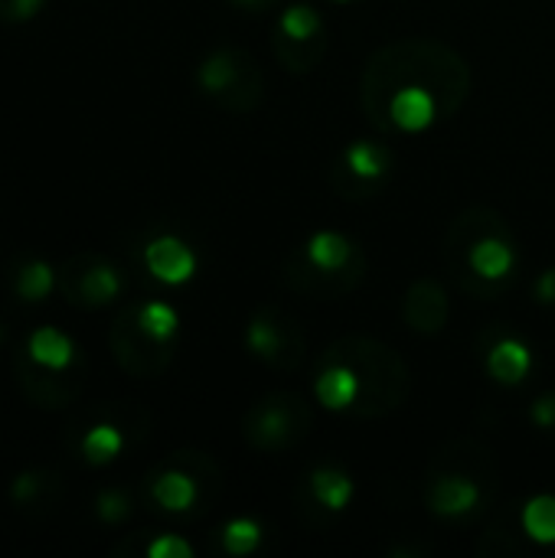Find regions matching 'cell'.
<instances>
[{"label": "cell", "instance_id": "cell-1", "mask_svg": "<svg viewBox=\"0 0 555 558\" xmlns=\"http://www.w3.org/2000/svg\"><path fill=\"white\" fill-rule=\"evenodd\" d=\"M474 85L468 59L435 36L379 46L360 72V108L386 137L422 134L451 121Z\"/></svg>", "mask_w": 555, "mask_h": 558}, {"label": "cell", "instance_id": "cell-2", "mask_svg": "<svg viewBox=\"0 0 555 558\" xmlns=\"http://www.w3.org/2000/svg\"><path fill=\"white\" fill-rule=\"evenodd\" d=\"M451 281L481 301L500 298L520 271V248L510 222L487 206L464 209L445 235Z\"/></svg>", "mask_w": 555, "mask_h": 558}, {"label": "cell", "instance_id": "cell-3", "mask_svg": "<svg viewBox=\"0 0 555 558\" xmlns=\"http://www.w3.org/2000/svg\"><path fill=\"white\" fill-rule=\"evenodd\" d=\"M317 366H343L357 379V405L353 418H389L399 412L412 389V373L406 360L383 340L350 333L334 340L321 356Z\"/></svg>", "mask_w": 555, "mask_h": 558}, {"label": "cell", "instance_id": "cell-4", "mask_svg": "<svg viewBox=\"0 0 555 558\" xmlns=\"http://www.w3.org/2000/svg\"><path fill=\"white\" fill-rule=\"evenodd\" d=\"M177 333L180 317L170 304H131L111 320L108 350L131 379H157L177 356Z\"/></svg>", "mask_w": 555, "mask_h": 558}, {"label": "cell", "instance_id": "cell-5", "mask_svg": "<svg viewBox=\"0 0 555 558\" xmlns=\"http://www.w3.org/2000/svg\"><path fill=\"white\" fill-rule=\"evenodd\" d=\"M366 252L343 232L321 229L285 265V281L304 298H347L366 278Z\"/></svg>", "mask_w": 555, "mask_h": 558}, {"label": "cell", "instance_id": "cell-6", "mask_svg": "<svg viewBox=\"0 0 555 558\" xmlns=\"http://www.w3.org/2000/svg\"><path fill=\"white\" fill-rule=\"evenodd\" d=\"M494 461L484 448L471 445V458L461 461V451L448 448L435 458L425 477V504L438 520H471L491 507L494 497Z\"/></svg>", "mask_w": 555, "mask_h": 558}, {"label": "cell", "instance_id": "cell-7", "mask_svg": "<svg viewBox=\"0 0 555 558\" xmlns=\"http://www.w3.org/2000/svg\"><path fill=\"white\" fill-rule=\"evenodd\" d=\"M200 92L229 114H252L265 101V72L242 46L213 49L196 69Z\"/></svg>", "mask_w": 555, "mask_h": 558}, {"label": "cell", "instance_id": "cell-8", "mask_svg": "<svg viewBox=\"0 0 555 558\" xmlns=\"http://www.w3.org/2000/svg\"><path fill=\"white\" fill-rule=\"evenodd\" d=\"M216 464L196 451H177L154 464L144 477V494L160 513L186 517L203 510L206 497L216 490Z\"/></svg>", "mask_w": 555, "mask_h": 558}, {"label": "cell", "instance_id": "cell-9", "mask_svg": "<svg viewBox=\"0 0 555 558\" xmlns=\"http://www.w3.org/2000/svg\"><path fill=\"white\" fill-rule=\"evenodd\" d=\"M314 428V409L301 392H268L242 415V438L265 454L298 448Z\"/></svg>", "mask_w": 555, "mask_h": 558}, {"label": "cell", "instance_id": "cell-10", "mask_svg": "<svg viewBox=\"0 0 555 558\" xmlns=\"http://www.w3.org/2000/svg\"><path fill=\"white\" fill-rule=\"evenodd\" d=\"M249 353L275 373H298L307 356V333L285 307H258L245 324Z\"/></svg>", "mask_w": 555, "mask_h": 558}, {"label": "cell", "instance_id": "cell-11", "mask_svg": "<svg viewBox=\"0 0 555 558\" xmlns=\"http://www.w3.org/2000/svg\"><path fill=\"white\" fill-rule=\"evenodd\" d=\"M327 46H330V36L317 7L291 3L281 10L275 33H272V52L281 62V69L294 75H307L324 62Z\"/></svg>", "mask_w": 555, "mask_h": 558}, {"label": "cell", "instance_id": "cell-12", "mask_svg": "<svg viewBox=\"0 0 555 558\" xmlns=\"http://www.w3.org/2000/svg\"><path fill=\"white\" fill-rule=\"evenodd\" d=\"M396 173V150L383 141H353L340 150V157L330 167V186L337 196L366 203L379 196Z\"/></svg>", "mask_w": 555, "mask_h": 558}, {"label": "cell", "instance_id": "cell-13", "mask_svg": "<svg viewBox=\"0 0 555 558\" xmlns=\"http://www.w3.org/2000/svg\"><path fill=\"white\" fill-rule=\"evenodd\" d=\"M13 383L23 392V399L36 409L59 412L79 402L85 389V363L75 366H46L36 363L26 350L13 353Z\"/></svg>", "mask_w": 555, "mask_h": 558}, {"label": "cell", "instance_id": "cell-14", "mask_svg": "<svg viewBox=\"0 0 555 558\" xmlns=\"http://www.w3.org/2000/svg\"><path fill=\"white\" fill-rule=\"evenodd\" d=\"M59 291L69 304H75L82 311H98L121 298L124 281H121V271L108 258H101L95 252H79L62 265Z\"/></svg>", "mask_w": 555, "mask_h": 558}, {"label": "cell", "instance_id": "cell-15", "mask_svg": "<svg viewBox=\"0 0 555 558\" xmlns=\"http://www.w3.org/2000/svg\"><path fill=\"white\" fill-rule=\"evenodd\" d=\"M62 494H65V484H62L59 471H52V468L23 471L10 481V490H7L13 510L26 520L52 517L62 504Z\"/></svg>", "mask_w": 555, "mask_h": 558}, {"label": "cell", "instance_id": "cell-16", "mask_svg": "<svg viewBox=\"0 0 555 558\" xmlns=\"http://www.w3.org/2000/svg\"><path fill=\"white\" fill-rule=\"evenodd\" d=\"M448 317H451V301H448V291L435 278H422L406 291L402 320L412 333L435 337L448 327Z\"/></svg>", "mask_w": 555, "mask_h": 558}, {"label": "cell", "instance_id": "cell-17", "mask_svg": "<svg viewBox=\"0 0 555 558\" xmlns=\"http://www.w3.org/2000/svg\"><path fill=\"white\" fill-rule=\"evenodd\" d=\"M144 265L164 284H186L196 275V255L177 235H157L154 242H147Z\"/></svg>", "mask_w": 555, "mask_h": 558}, {"label": "cell", "instance_id": "cell-18", "mask_svg": "<svg viewBox=\"0 0 555 558\" xmlns=\"http://www.w3.org/2000/svg\"><path fill=\"white\" fill-rule=\"evenodd\" d=\"M533 366L530 347L517 337H500L497 343L487 347V373L500 386H520Z\"/></svg>", "mask_w": 555, "mask_h": 558}, {"label": "cell", "instance_id": "cell-19", "mask_svg": "<svg viewBox=\"0 0 555 558\" xmlns=\"http://www.w3.org/2000/svg\"><path fill=\"white\" fill-rule=\"evenodd\" d=\"M307 490L314 504H321L327 513H343L353 500V481L340 468H317L307 474Z\"/></svg>", "mask_w": 555, "mask_h": 558}, {"label": "cell", "instance_id": "cell-20", "mask_svg": "<svg viewBox=\"0 0 555 558\" xmlns=\"http://www.w3.org/2000/svg\"><path fill=\"white\" fill-rule=\"evenodd\" d=\"M23 350H26L36 363H46V366H75V363H82L75 343H72L62 330H56V327H39V330H33Z\"/></svg>", "mask_w": 555, "mask_h": 558}, {"label": "cell", "instance_id": "cell-21", "mask_svg": "<svg viewBox=\"0 0 555 558\" xmlns=\"http://www.w3.org/2000/svg\"><path fill=\"white\" fill-rule=\"evenodd\" d=\"M56 288H59V271H52L46 262H26V265H20L16 275H13V291H16L23 301H29V304L49 298Z\"/></svg>", "mask_w": 555, "mask_h": 558}, {"label": "cell", "instance_id": "cell-22", "mask_svg": "<svg viewBox=\"0 0 555 558\" xmlns=\"http://www.w3.org/2000/svg\"><path fill=\"white\" fill-rule=\"evenodd\" d=\"M121 448H124V432L118 425H111V422L88 428L85 438H82V458L88 464H95V468L111 464L121 454Z\"/></svg>", "mask_w": 555, "mask_h": 558}, {"label": "cell", "instance_id": "cell-23", "mask_svg": "<svg viewBox=\"0 0 555 558\" xmlns=\"http://www.w3.org/2000/svg\"><path fill=\"white\" fill-rule=\"evenodd\" d=\"M523 530L533 543H555V497H533L523 510Z\"/></svg>", "mask_w": 555, "mask_h": 558}, {"label": "cell", "instance_id": "cell-24", "mask_svg": "<svg viewBox=\"0 0 555 558\" xmlns=\"http://www.w3.org/2000/svg\"><path fill=\"white\" fill-rule=\"evenodd\" d=\"M262 546V526L255 520H232L222 530V549L229 556H249Z\"/></svg>", "mask_w": 555, "mask_h": 558}, {"label": "cell", "instance_id": "cell-25", "mask_svg": "<svg viewBox=\"0 0 555 558\" xmlns=\"http://www.w3.org/2000/svg\"><path fill=\"white\" fill-rule=\"evenodd\" d=\"M141 556L147 558H190L193 556V546L183 539V536H173V533H157L154 539H147L141 546Z\"/></svg>", "mask_w": 555, "mask_h": 558}, {"label": "cell", "instance_id": "cell-26", "mask_svg": "<svg viewBox=\"0 0 555 558\" xmlns=\"http://www.w3.org/2000/svg\"><path fill=\"white\" fill-rule=\"evenodd\" d=\"M98 517L105 520V523H121L128 513H131V500H128V494H121V490H105L101 497H98Z\"/></svg>", "mask_w": 555, "mask_h": 558}, {"label": "cell", "instance_id": "cell-27", "mask_svg": "<svg viewBox=\"0 0 555 558\" xmlns=\"http://www.w3.org/2000/svg\"><path fill=\"white\" fill-rule=\"evenodd\" d=\"M46 0H0V20L7 23H26L43 10Z\"/></svg>", "mask_w": 555, "mask_h": 558}, {"label": "cell", "instance_id": "cell-28", "mask_svg": "<svg viewBox=\"0 0 555 558\" xmlns=\"http://www.w3.org/2000/svg\"><path fill=\"white\" fill-rule=\"evenodd\" d=\"M530 418H533V425H536V428H543V432H555V392H546V396H540V399L533 402Z\"/></svg>", "mask_w": 555, "mask_h": 558}, {"label": "cell", "instance_id": "cell-29", "mask_svg": "<svg viewBox=\"0 0 555 558\" xmlns=\"http://www.w3.org/2000/svg\"><path fill=\"white\" fill-rule=\"evenodd\" d=\"M536 301L543 307H555V268H546L540 278H536V288H533Z\"/></svg>", "mask_w": 555, "mask_h": 558}, {"label": "cell", "instance_id": "cell-30", "mask_svg": "<svg viewBox=\"0 0 555 558\" xmlns=\"http://www.w3.org/2000/svg\"><path fill=\"white\" fill-rule=\"evenodd\" d=\"M232 3H239V7H249V10H262V7H268L272 0H232Z\"/></svg>", "mask_w": 555, "mask_h": 558}, {"label": "cell", "instance_id": "cell-31", "mask_svg": "<svg viewBox=\"0 0 555 558\" xmlns=\"http://www.w3.org/2000/svg\"><path fill=\"white\" fill-rule=\"evenodd\" d=\"M3 337H7V330H3V324H0V347H3Z\"/></svg>", "mask_w": 555, "mask_h": 558}, {"label": "cell", "instance_id": "cell-32", "mask_svg": "<svg viewBox=\"0 0 555 558\" xmlns=\"http://www.w3.org/2000/svg\"><path fill=\"white\" fill-rule=\"evenodd\" d=\"M334 3H350V0H334Z\"/></svg>", "mask_w": 555, "mask_h": 558}]
</instances>
